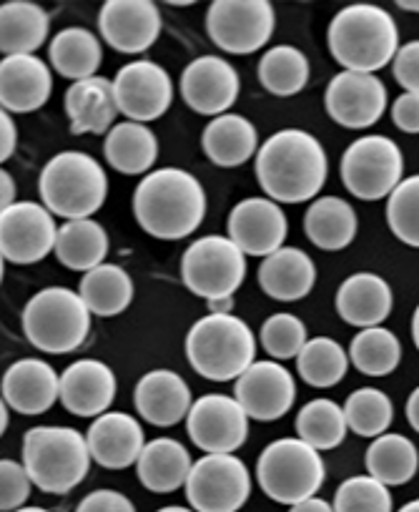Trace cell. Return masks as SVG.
I'll return each instance as SVG.
<instances>
[{"instance_id": "1", "label": "cell", "mask_w": 419, "mask_h": 512, "mask_svg": "<svg viewBox=\"0 0 419 512\" xmlns=\"http://www.w3.org/2000/svg\"><path fill=\"white\" fill-rule=\"evenodd\" d=\"M261 191L276 204L317 199L329 176V156L317 136L302 128H282L259 146L254 161Z\"/></svg>"}, {"instance_id": "2", "label": "cell", "mask_w": 419, "mask_h": 512, "mask_svg": "<svg viewBox=\"0 0 419 512\" xmlns=\"http://www.w3.org/2000/svg\"><path fill=\"white\" fill-rule=\"evenodd\" d=\"M206 209L209 201L201 181L176 166L151 171L133 191V216L138 226L161 241H179L194 234Z\"/></svg>"}, {"instance_id": "3", "label": "cell", "mask_w": 419, "mask_h": 512, "mask_svg": "<svg viewBox=\"0 0 419 512\" xmlns=\"http://www.w3.org/2000/svg\"><path fill=\"white\" fill-rule=\"evenodd\" d=\"M334 61L352 73L382 71L399 51L392 13L374 3H352L332 18L327 31Z\"/></svg>"}, {"instance_id": "4", "label": "cell", "mask_w": 419, "mask_h": 512, "mask_svg": "<svg viewBox=\"0 0 419 512\" xmlns=\"http://www.w3.org/2000/svg\"><path fill=\"white\" fill-rule=\"evenodd\" d=\"M91 447L76 427L41 425L23 437V465L33 485L48 495H68L91 470Z\"/></svg>"}, {"instance_id": "5", "label": "cell", "mask_w": 419, "mask_h": 512, "mask_svg": "<svg viewBox=\"0 0 419 512\" xmlns=\"http://www.w3.org/2000/svg\"><path fill=\"white\" fill-rule=\"evenodd\" d=\"M191 369L211 382L239 379L256 362V337L236 314H206L186 334Z\"/></svg>"}, {"instance_id": "6", "label": "cell", "mask_w": 419, "mask_h": 512, "mask_svg": "<svg viewBox=\"0 0 419 512\" xmlns=\"http://www.w3.org/2000/svg\"><path fill=\"white\" fill-rule=\"evenodd\" d=\"M38 194L53 216L66 221L93 219L106 204L108 176L86 151H61L41 169Z\"/></svg>"}, {"instance_id": "7", "label": "cell", "mask_w": 419, "mask_h": 512, "mask_svg": "<svg viewBox=\"0 0 419 512\" xmlns=\"http://www.w3.org/2000/svg\"><path fill=\"white\" fill-rule=\"evenodd\" d=\"M21 322L38 352L71 354L88 339L91 309L73 289L48 287L28 299Z\"/></svg>"}, {"instance_id": "8", "label": "cell", "mask_w": 419, "mask_h": 512, "mask_svg": "<svg viewBox=\"0 0 419 512\" xmlns=\"http://www.w3.org/2000/svg\"><path fill=\"white\" fill-rule=\"evenodd\" d=\"M324 477H327V467H324L322 452L299 437L274 440L264 447L256 460V482L261 490L274 502L289 507L317 497Z\"/></svg>"}, {"instance_id": "9", "label": "cell", "mask_w": 419, "mask_h": 512, "mask_svg": "<svg viewBox=\"0 0 419 512\" xmlns=\"http://www.w3.org/2000/svg\"><path fill=\"white\" fill-rule=\"evenodd\" d=\"M244 277L246 254L229 236H201L181 256V279L186 289L206 299V304L234 299Z\"/></svg>"}, {"instance_id": "10", "label": "cell", "mask_w": 419, "mask_h": 512, "mask_svg": "<svg viewBox=\"0 0 419 512\" xmlns=\"http://www.w3.org/2000/svg\"><path fill=\"white\" fill-rule=\"evenodd\" d=\"M339 176L352 196L362 201H379L392 196L404 181L402 149L392 139L367 134L352 141L339 161Z\"/></svg>"}, {"instance_id": "11", "label": "cell", "mask_w": 419, "mask_h": 512, "mask_svg": "<svg viewBox=\"0 0 419 512\" xmlns=\"http://www.w3.org/2000/svg\"><path fill=\"white\" fill-rule=\"evenodd\" d=\"M276 13L269 0H214L206 11L211 43L231 56L261 51L274 36Z\"/></svg>"}, {"instance_id": "12", "label": "cell", "mask_w": 419, "mask_h": 512, "mask_svg": "<svg viewBox=\"0 0 419 512\" xmlns=\"http://www.w3.org/2000/svg\"><path fill=\"white\" fill-rule=\"evenodd\" d=\"M249 495V467L236 455H204L186 480V500L196 512H239Z\"/></svg>"}, {"instance_id": "13", "label": "cell", "mask_w": 419, "mask_h": 512, "mask_svg": "<svg viewBox=\"0 0 419 512\" xmlns=\"http://www.w3.org/2000/svg\"><path fill=\"white\" fill-rule=\"evenodd\" d=\"M56 219L51 211L36 201H16L8 209H0V251L11 264H38L51 251L58 239Z\"/></svg>"}, {"instance_id": "14", "label": "cell", "mask_w": 419, "mask_h": 512, "mask_svg": "<svg viewBox=\"0 0 419 512\" xmlns=\"http://www.w3.org/2000/svg\"><path fill=\"white\" fill-rule=\"evenodd\" d=\"M186 432L206 455H234L249 437V415L236 397L204 395L186 417Z\"/></svg>"}, {"instance_id": "15", "label": "cell", "mask_w": 419, "mask_h": 512, "mask_svg": "<svg viewBox=\"0 0 419 512\" xmlns=\"http://www.w3.org/2000/svg\"><path fill=\"white\" fill-rule=\"evenodd\" d=\"M118 111L136 123H149L164 116L174 103V81L154 61H131L118 68L113 78Z\"/></svg>"}, {"instance_id": "16", "label": "cell", "mask_w": 419, "mask_h": 512, "mask_svg": "<svg viewBox=\"0 0 419 512\" xmlns=\"http://www.w3.org/2000/svg\"><path fill=\"white\" fill-rule=\"evenodd\" d=\"M324 108L339 126L352 131L372 128L387 111V86L377 73L342 71L324 91Z\"/></svg>"}, {"instance_id": "17", "label": "cell", "mask_w": 419, "mask_h": 512, "mask_svg": "<svg viewBox=\"0 0 419 512\" xmlns=\"http://www.w3.org/2000/svg\"><path fill=\"white\" fill-rule=\"evenodd\" d=\"M98 31L108 48L138 56L159 41L161 11L151 0H106L98 13Z\"/></svg>"}, {"instance_id": "18", "label": "cell", "mask_w": 419, "mask_h": 512, "mask_svg": "<svg viewBox=\"0 0 419 512\" xmlns=\"http://www.w3.org/2000/svg\"><path fill=\"white\" fill-rule=\"evenodd\" d=\"M234 397L249 420H282L297 400V382L279 362H254L234 384Z\"/></svg>"}, {"instance_id": "19", "label": "cell", "mask_w": 419, "mask_h": 512, "mask_svg": "<svg viewBox=\"0 0 419 512\" xmlns=\"http://www.w3.org/2000/svg\"><path fill=\"white\" fill-rule=\"evenodd\" d=\"M226 231L246 256L266 259L287 241L289 219L282 206L269 196H249L231 209Z\"/></svg>"}, {"instance_id": "20", "label": "cell", "mask_w": 419, "mask_h": 512, "mask_svg": "<svg viewBox=\"0 0 419 512\" xmlns=\"http://www.w3.org/2000/svg\"><path fill=\"white\" fill-rule=\"evenodd\" d=\"M239 73L226 58L199 56L184 68L179 81L181 98L199 116H224L239 98Z\"/></svg>"}, {"instance_id": "21", "label": "cell", "mask_w": 419, "mask_h": 512, "mask_svg": "<svg viewBox=\"0 0 419 512\" xmlns=\"http://www.w3.org/2000/svg\"><path fill=\"white\" fill-rule=\"evenodd\" d=\"M61 400V374L38 357L13 362L3 374V402L13 412L36 417Z\"/></svg>"}, {"instance_id": "22", "label": "cell", "mask_w": 419, "mask_h": 512, "mask_svg": "<svg viewBox=\"0 0 419 512\" xmlns=\"http://www.w3.org/2000/svg\"><path fill=\"white\" fill-rule=\"evenodd\" d=\"M116 374L101 359H78L61 374V405L76 417H101L116 400Z\"/></svg>"}, {"instance_id": "23", "label": "cell", "mask_w": 419, "mask_h": 512, "mask_svg": "<svg viewBox=\"0 0 419 512\" xmlns=\"http://www.w3.org/2000/svg\"><path fill=\"white\" fill-rule=\"evenodd\" d=\"M136 412L154 427H174L186 420L194 407L186 379L171 369H151L133 390Z\"/></svg>"}, {"instance_id": "24", "label": "cell", "mask_w": 419, "mask_h": 512, "mask_svg": "<svg viewBox=\"0 0 419 512\" xmlns=\"http://www.w3.org/2000/svg\"><path fill=\"white\" fill-rule=\"evenodd\" d=\"M93 462L106 470H126L144 452V427L126 412H106L96 417L86 432Z\"/></svg>"}, {"instance_id": "25", "label": "cell", "mask_w": 419, "mask_h": 512, "mask_svg": "<svg viewBox=\"0 0 419 512\" xmlns=\"http://www.w3.org/2000/svg\"><path fill=\"white\" fill-rule=\"evenodd\" d=\"M53 73L38 56H6L0 63V106L8 113H33L51 98Z\"/></svg>"}, {"instance_id": "26", "label": "cell", "mask_w": 419, "mask_h": 512, "mask_svg": "<svg viewBox=\"0 0 419 512\" xmlns=\"http://www.w3.org/2000/svg\"><path fill=\"white\" fill-rule=\"evenodd\" d=\"M337 314L342 322L357 329L382 327L384 319L392 314L394 294L387 279L372 272H357L344 279L337 289Z\"/></svg>"}, {"instance_id": "27", "label": "cell", "mask_w": 419, "mask_h": 512, "mask_svg": "<svg viewBox=\"0 0 419 512\" xmlns=\"http://www.w3.org/2000/svg\"><path fill=\"white\" fill-rule=\"evenodd\" d=\"M66 116L71 121V134H108L116 126L118 103L113 93V81L101 76L71 83L63 98Z\"/></svg>"}, {"instance_id": "28", "label": "cell", "mask_w": 419, "mask_h": 512, "mask_svg": "<svg viewBox=\"0 0 419 512\" xmlns=\"http://www.w3.org/2000/svg\"><path fill=\"white\" fill-rule=\"evenodd\" d=\"M317 284V267L307 251L282 246L259 264V287L276 302H299Z\"/></svg>"}, {"instance_id": "29", "label": "cell", "mask_w": 419, "mask_h": 512, "mask_svg": "<svg viewBox=\"0 0 419 512\" xmlns=\"http://www.w3.org/2000/svg\"><path fill=\"white\" fill-rule=\"evenodd\" d=\"M189 450L174 437H156L146 442L144 452L136 462L138 482L156 495H171V492L186 487L191 475Z\"/></svg>"}, {"instance_id": "30", "label": "cell", "mask_w": 419, "mask_h": 512, "mask_svg": "<svg viewBox=\"0 0 419 512\" xmlns=\"http://www.w3.org/2000/svg\"><path fill=\"white\" fill-rule=\"evenodd\" d=\"M201 149L211 164L221 169H236L259 154V134L246 116L224 113V116L211 118L209 126L204 128Z\"/></svg>"}, {"instance_id": "31", "label": "cell", "mask_w": 419, "mask_h": 512, "mask_svg": "<svg viewBox=\"0 0 419 512\" xmlns=\"http://www.w3.org/2000/svg\"><path fill=\"white\" fill-rule=\"evenodd\" d=\"M103 156H106V164L118 174L146 176L151 174L159 159V139L146 123L121 121L106 134Z\"/></svg>"}, {"instance_id": "32", "label": "cell", "mask_w": 419, "mask_h": 512, "mask_svg": "<svg viewBox=\"0 0 419 512\" xmlns=\"http://www.w3.org/2000/svg\"><path fill=\"white\" fill-rule=\"evenodd\" d=\"M51 33V18L31 0H8L0 6V51L6 56H36Z\"/></svg>"}, {"instance_id": "33", "label": "cell", "mask_w": 419, "mask_h": 512, "mask_svg": "<svg viewBox=\"0 0 419 512\" xmlns=\"http://www.w3.org/2000/svg\"><path fill=\"white\" fill-rule=\"evenodd\" d=\"M359 229L357 211L339 196H319L304 214V234L317 249L342 251Z\"/></svg>"}, {"instance_id": "34", "label": "cell", "mask_w": 419, "mask_h": 512, "mask_svg": "<svg viewBox=\"0 0 419 512\" xmlns=\"http://www.w3.org/2000/svg\"><path fill=\"white\" fill-rule=\"evenodd\" d=\"M108 249H111V241L96 219H73L58 229L53 254L66 269L86 274L106 264Z\"/></svg>"}, {"instance_id": "35", "label": "cell", "mask_w": 419, "mask_h": 512, "mask_svg": "<svg viewBox=\"0 0 419 512\" xmlns=\"http://www.w3.org/2000/svg\"><path fill=\"white\" fill-rule=\"evenodd\" d=\"M48 58L58 76L78 83L96 76L103 61V48L91 31L73 26L63 28L53 36L51 46H48Z\"/></svg>"}, {"instance_id": "36", "label": "cell", "mask_w": 419, "mask_h": 512, "mask_svg": "<svg viewBox=\"0 0 419 512\" xmlns=\"http://www.w3.org/2000/svg\"><path fill=\"white\" fill-rule=\"evenodd\" d=\"M364 465H367V475H372L374 480L384 482L387 487H399L407 485L417 475L419 452L409 437L384 432L369 445Z\"/></svg>"}, {"instance_id": "37", "label": "cell", "mask_w": 419, "mask_h": 512, "mask_svg": "<svg viewBox=\"0 0 419 512\" xmlns=\"http://www.w3.org/2000/svg\"><path fill=\"white\" fill-rule=\"evenodd\" d=\"M78 294L96 317H118L133 302V279L118 264H101L83 274Z\"/></svg>"}, {"instance_id": "38", "label": "cell", "mask_w": 419, "mask_h": 512, "mask_svg": "<svg viewBox=\"0 0 419 512\" xmlns=\"http://www.w3.org/2000/svg\"><path fill=\"white\" fill-rule=\"evenodd\" d=\"M309 58L297 46H274L264 51L256 66L259 83L279 98H292L302 93L309 83Z\"/></svg>"}, {"instance_id": "39", "label": "cell", "mask_w": 419, "mask_h": 512, "mask_svg": "<svg viewBox=\"0 0 419 512\" xmlns=\"http://www.w3.org/2000/svg\"><path fill=\"white\" fill-rule=\"evenodd\" d=\"M352 364L349 352L332 337H314L304 344L297 357V372L309 387L317 390H329L337 387Z\"/></svg>"}, {"instance_id": "40", "label": "cell", "mask_w": 419, "mask_h": 512, "mask_svg": "<svg viewBox=\"0 0 419 512\" xmlns=\"http://www.w3.org/2000/svg\"><path fill=\"white\" fill-rule=\"evenodd\" d=\"M297 437L312 445L314 450L327 452L334 450L347 437V417H344V407H339L334 400L327 397H317V400L307 402L297 415Z\"/></svg>"}, {"instance_id": "41", "label": "cell", "mask_w": 419, "mask_h": 512, "mask_svg": "<svg viewBox=\"0 0 419 512\" xmlns=\"http://www.w3.org/2000/svg\"><path fill=\"white\" fill-rule=\"evenodd\" d=\"M349 359L364 377H387L402 362V344L387 327H369L354 334Z\"/></svg>"}, {"instance_id": "42", "label": "cell", "mask_w": 419, "mask_h": 512, "mask_svg": "<svg viewBox=\"0 0 419 512\" xmlns=\"http://www.w3.org/2000/svg\"><path fill=\"white\" fill-rule=\"evenodd\" d=\"M344 417L354 435L359 437H382L394 420V405L387 392L377 387H359L344 402Z\"/></svg>"}, {"instance_id": "43", "label": "cell", "mask_w": 419, "mask_h": 512, "mask_svg": "<svg viewBox=\"0 0 419 512\" xmlns=\"http://www.w3.org/2000/svg\"><path fill=\"white\" fill-rule=\"evenodd\" d=\"M389 231L402 244L419 249V174L407 176L387 199Z\"/></svg>"}, {"instance_id": "44", "label": "cell", "mask_w": 419, "mask_h": 512, "mask_svg": "<svg viewBox=\"0 0 419 512\" xmlns=\"http://www.w3.org/2000/svg\"><path fill=\"white\" fill-rule=\"evenodd\" d=\"M334 512H394L392 492L372 475H354L334 492Z\"/></svg>"}, {"instance_id": "45", "label": "cell", "mask_w": 419, "mask_h": 512, "mask_svg": "<svg viewBox=\"0 0 419 512\" xmlns=\"http://www.w3.org/2000/svg\"><path fill=\"white\" fill-rule=\"evenodd\" d=\"M259 342L274 359H297L307 339V324L297 314H271L259 329Z\"/></svg>"}, {"instance_id": "46", "label": "cell", "mask_w": 419, "mask_h": 512, "mask_svg": "<svg viewBox=\"0 0 419 512\" xmlns=\"http://www.w3.org/2000/svg\"><path fill=\"white\" fill-rule=\"evenodd\" d=\"M33 490V480L26 465L16 460L0 462V510L16 512L28 502Z\"/></svg>"}, {"instance_id": "47", "label": "cell", "mask_w": 419, "mask_h": 512, "mask_svg": "<svg viewBox=\"0 0 419 512\" xmlns=\"http://www.w3.org/2000/svg\"><path fill=\"white\" fill-rule=\"evenodd\" d=\"M392 73L404 93H419V41H409L399 46L392 61Z\"/></svg>"}, {"instance_id": "48", "label": "cell", "mask_w": 419, "mask_h": 512, "mask_svg": "<svg viewBox=\"0 0 419 512\" xmlns=\"http://www.w3.org/2000/svg\"><path fill=\"white\" fill-rule=\"evenodd\" d=\"M76 512H136V507L123 492L93 490L78 502Z\"/></svg>"}, {"instance_id": "49", "label": "cell", "mask_w": 419, "mask_h": 512, "mask_svg": "<svg viewBox=\"0 0 419 512\" xmlns=\"http://www.w3.org/2000/svg\"><path fill=\"white\" fill-rule=\"evenodd\" d=\"M392 121L404 134H419V93H402L392 103Z\"/></svg>"}, {"instance_id": "50", "label": "cell", "mask_w": 419, "mask_h": 512, "mask_svg": "<svg viewBox=\"0 0 419 512\" xmlns=\"http://www.w3.org/2000/svg\"><path fill=\"white\" fill-rule=\"evenodd\" d=\"M18 146V126L13 121V113L0 111V161H8L16 154Z\"/></svg>"}, {"instance_id": "51", "label": "cell", "mask_w": 419, "mask_h": 512, "mask_svg": "<svg viewBox=\"0 0 419 512\" xmlns=\"http://www.w3.org/2000/svg\"><path fill=\"white\" fill-rule=\"evenodd\" d=\"M0 199H3V209L16 204V181L8 171H0Z\"/></svg>"}, {"instance_id": "52", "label": "cell", "mask_w": 419, "mask_h": 512, "mask_svg": "<svg viewBox=\"0 0 419 512\" xmlns=\"http://www.w3.org/2000/svg\"><path fill=\"white\" fill-rule=\"evenodd\" d=\"M289 512H334V505H329L322 497H309V500L297 502L289 507Z\"/></svg>"}, {"instance_id": "53", "label": "cell", "mask_w": 419, "mask_h": 512, "mask_svg": "<svg viewBox=\"0 0 419 512\" xmlns=\"http://www.w3.org/2000/svg\"><path fill=\"white\" fill-rule=\"evenodd\" d=\"M404 412H407L409 427H412L414 432H419V387H414L412 395L407 397V407H404Z\"/></svg>"}, {"instance_id": "54", "label": "cell", "mask_w": 419, "mask_h": 512, "mask_svg": "<svg viewBox=\"0 0 419 512\" xmlns=\"http://www.w3.org/2000/svg\"><path fill=\"white\" fill-rule=\"evenodd\" d=\"M412 339H414V347L419 349V304L414 309V317H412Z\"/></svg>"}, {"instance_id": "55", "label": "cell", "mask_w": 419, "mask_h": 512, "mask_svg": "<svg viewBox=\"0 0 419 512\" xmlns=\"http://www.w3.org/2000/svg\"><path fill=\"white\" fill-rule=\"evenodd\" d=\"M397 6H399V8H404V11L419 13V0H399Z\"/></svg>"}, {"instance_id": "56", "label": "cell", "mask_w": 419, "mask_h": 512, "mask_svg": "<svg viewBox=\"0 0 419 512\" xmlns=\"http://www.w3.org/2000/svg\"><path fill=\"white\" fill-rule=\"evenodd\" d=\"M156 512H196L194 507H181V505H169V507H161Z\"/></svg>"}, {"instance_id": "57", "label": "cell", "mask_w": 419, "mask_h": 512, "mask_svg": "<svg viewBox=\"0 0 419 512\" xmlns=\"http://www.w3.org/2000/svg\"><path fill=\"white\" fill-rule=\"evenodd\" d=\"M397 512H419V497H417V500H412V502H407V505L399 507Z\"/></svg>"}, {"instance_id": "58", "label": "cell", "mask_w": 419, "mask_h": 512, "mask_svg": "<svg viewBox=\"0 0 419 512\" xmlns=\"http://www.w3.org/2000/svg\"><path fill=\"white\" fill-rule=\"evenodd\" d=\"M16 512H48V510H43V507H21V510Z\"/></svg>"}]
</instances>
